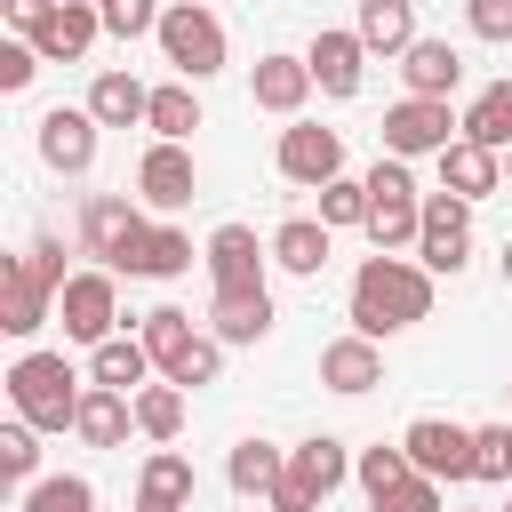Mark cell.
<instances>
[{"label": "cell", "instance_id": "obj_1", "mask_svg": "<svg viewBox=\"0 0 512 512\" xmlns=\"http://www.w3.org/2000/svg\"><path fill=\"white\" fill-rule=\"evenodd\" d=\"M416 320H432V272L408 264V256H392V248H376L352 272V328L384 344V336H400Z\"/></svg>", "mask_w": 512, "mask_h": 512}, {"label": "cell", "instance_id": "obj_2", "mask_svg": "<svg viewBox=\"0 0 512 512\" xmlns=\"http://www.w3.org/2000/svg\"><path fill=\"white\" fill-rule=\"evenodd\" d=\"M136 336L152 344V368H160L168 384H184V392L216 384V368H224V336H200L192 312H176V304H152Z\"/></svg>", "mask_w": 512, "mask_h": 512}, {"label": "cell", "instance_id": "obj_3", "mask_svg": "<svg viewBox=\"0 0 512 512\" xmlns=\"http://www.w3.org/2000/svg\"><path fill=\"white\" fill-rule=\"evenodd\" d=\"M80 376H72V360L64 352H24L16 368H8V400H16V416L24 424H40V432H72V416H80Z\"/></svg>", "mask_w": 512, "mask_h": 512}, {"label": "cell", "instance_id": "obj_4", "mask_svg": "<svg viewBox=\"0 0 512 512\" xmlns=\"http://www.w3.org/2000/svg\"><path fill=\"white\" fill-rule=\"evenodd\" d=\"M152 40H160V56L176 64V80H216L224 56H232V40H224V24H216L208 0H168Z\"/></svg>", "mask_w": 512, "mask_h": 512}, {"label": "cell", "instance_id": "obj_5", "mask_svg": "<svg viewBox=\"0 0 512 512\" xmlns=\"http://www.w3.org/2000/svg\"><path fill=\"white\" fill-rule=\"evenodd\" d=\"M416 224H424V192H416V176H408V160L400 152H376V168H368V240L376 248H416Z\"/></svg>", "mask_w": 512, "mask_h": 512}, {"label": "cell", "instance_id": "obj_6", "mask_svg": "<svg viewBox=\"0 0 512 512\" xmlns=\"http://www.w3.org/2000/svg\"><path fill=\"white\" fill-rule=\"evenodd\" d=\"M56 320H64V336L72 344H104V336H120V272L112 264H88V272H72L64 288H56Z\"/></svg>", "mask_w": 512, "mask_h": 512}, {"label": "cell", "instance_id": "obj_7", "mask_svg": "<svg viewBox=\"0 0 512 512\" xmlns=\"http://www.w3.org/2000/svg\"><path fill=\"white\" fill-rule=\"evenodd\" d=\"M464 256H472V200H456L448 184L440 192H424V224H416V264L440 280H456L464 272Z\"/></svg>", "mask_w": 512, "mask_h": 512}, {"label": "cell", "instance_id": "obj_8", "mask_svg": "<svg viewBox=\"0 0 512 512\" xmlns=\"http://www.w3.org/2000/svg\"><path fill=\"white\" fill-rule=\"evenodd\" d=\"M456 136H464V112H448V96H400L384 112V152H400V160L448 152Z\"/></svg>", "mask_w": 512, "mask_h": 512}, {"label": "cell", "instance_id": "obj_9", "mask_svg": "<svg viewBox=\"0 0 512 512\" xmlns=\"http://www.w3.org/2000/svg\"><path fill=\"white\" fill-rule=\"evenodd\" d=\"M192 192H200V160H192V144L152 136L144 160H136V200L160 208V216H176V208H192Z\"/></svg>", "mask_w": 512, "mask_h": 512}, {"label": "cell", "instance_id": "obj_10", "mask_svg": "<svg viewBox=\"0 0 512 512\" xmlns=\"http://www.w3.org/2000/svg\"><path fill=\"white\" fill-rule=\"evenodd\" d=\"M96 136H104V120L88 104H48L40 112V160L56 176H88L96 168Z\"/></svg>", "mask_w": 512, "mask_h": 512}, {"label": "cell", "instance_id": "obj_11", "mask_svg": "<svg viewBox=\"0 0 512 512\" xmlns=\"http://www.w3.org/2000/svg\"><path fill=\"white\" fill-rule=\"evenodd\" d=\"M400 448H408V464H416V472H432L440 488H448V480H472V424L416 416V424L400 432Z\"/></svg>", "mask_w": 512, "mask_h": 512}, {"label": "cell", "instance_id": "obj_12", "mask_svg": "<svg viewBox=\"0 0 512 512\" xmlns=\"http://www.w3.org/2000/svg\"><path fill=\"white\" fill-rule=\"evenodd\" d=\"M200 256H192V232H176V224H136L128 232V248L112 256V272H128V280H176V272H192Z\"/></svg>", "mask_w": 512, "mask_h": 512}, {"label": "cell", "instance_id": "obj_13", "mask_svg": "<svg viewBox=\"0 0 512 512\" xmlns=\"http://www.w3.org/2000/svg\"><path fill=\"white\" fill-rule=\"evenodd\" d=\"M96 32H104V8H96V0H56L24 40H32L48 64H80V56L96 48Z\"/></svg>", "mask_w": 512, "mask_h": 512}, {"label": "cell", "instance_id": "obj_14", "mask_svg": "<svg viewBox=\"0 0 512 512\" xmlns=\"http://www.w3.org/2000/svg\"><path fill=\"white\" fill-rule=\"evenodd\" d=\"M280 176L304 184V192H320L328 176H344V136L336 128H312V120L280 128Z\"/></svg>", "mask_w": 512, "mask_h": 512}, {"label": "cell", "instance_id": "obj_15", "mask_svg": "<svg viewBox=\"0 0 512 512\" xmlns=\"http://www.w3.org/2000/svg\"><path fill=\"white\" fill-rule=\"evenodd\" d=\"M208 280L216 288H264V264H272V240H256L248 224H216L208 248H200Z\"/></svg>", "mask_w": 512, "mask_h": 512}, {"label": "cell", "instance_id": "obj_16", "mask_svg": "<svg viewBox=\"0 0 512 512\" xmlns=\"http://www.w3.org/2000/svg\"><path fill=\"white\" fill-rule=\"evenodd\" d=\"M48 312H56V288L40 280V264H32V256H8V264H0V328H8V336H40Z\"/></svg>", "mask_w": 512, "mask_h": 512}, {"label": "cell", "instance_id": "obj_17", "mask_svg": "<svg viewBox=\"0 0 512 512\" xmlns=\"http://www.w3.org/2000/svg\"><path fill=\"white\" fill-rule=\"evenodd\" d=\"M320 384L344 392V400L376 392V384H384V344L360 336V328H352V336H328V344H320Z\"/></svg>", "mask_w": 512, "mask_h": 512}, {"label": "cell", "instance_id": "obj_18", "mask_svg": "<svg viewBox=\"0 0 512 512\" xmlns=\"http://www.w3.org/2000/svg\"><path fill=\"white\" fill-rule=\"evenodd\" d=\"M304 64H312V80H320V96H360V72H368V40L344 24H328V32H312V48H304Z\"/></svg>", "mask_w": 512, "mask_h": 512}, {"label": "cell", "instance_id": "obj_19", "mask_svg": "<svg viewBox=\"0 0 512 512\" xmlns=\"http://www.w3.org/2000/svg\"><path fill=\"white\" fill-rule=\"evenodd\" d=\"M144 224V208L128 200V192H88V208H80V256H96V264H112L120 248H128V232Z\"/></svg>", "mask_w": 512, "mask_h": 512}, {"label": "cell", "instance_id": "obj_20", "mask_svg": "<svg viewBox=\"0 0 512 512\" xmlns=\"http://www.w3.org/2000/svg\"><path fill=\"white\" fill-rule=\"evenodd\" d=\"M312 88H320V80H312V64H304V56H256V72H248L256 112H280V120H296Z\"/></svg>", "mask_w": 512, "mask_h": 512}, {"label": "cell", "instance_id": "obj_21", "mask_svg": "<svg viewBox=\"0 0 512 512\" xmlns=\"http://www.w3.org/2000/svg\"><path fill=\"white\" fill-rule=\"evenodd\" d=\"M272 288H216V304H208V336H224V344H264L272 336Z\"/></svg>", "mask_w": 512, "mask_h": 512}, {"label": "cell", "instance_id": "obj_22", "mask_svg": "<svg viewBox=\"0 0 512 512\" xmlns=\"http://www.w3.org/2000/svg\"><path fill=\"white\" fill-rule=\"evenodd\" d=\"M440 160V184L456 192V200H488V192H504V152H488V144H472V136H456L448 152H432Z\"/></svg>", "mask_w": 512, "mask_h": 512}, {"label": "cell", "instance_id": "obj_23", "mask_svg": "<svg viewBox=\"0 0 512 512\" xmlns=\"http://www.w3.org/2000/svg\"><path fill=\"white\" fill-rule=\"evenodd\" d=\"M288 480H296V488H312V496L328 504V496L352 480V448H344L336 432H312V440H296V448H288Z\"/></svg>", "mask_w": 512, "mask_h": 512}, {"label": "cell", "instance_id": "obj_24", "mask_svg": "<svg viewBox=\"0 0 512 512\" xmlns=\"http://www.w3.org/2000/svg\"><path fill=\"white\" fill-rule=\"evenodd\" d=\"M400 80H408V96H456L464 88V56L448 48V40H408L400 48Z\"/></svg>", "mask_w": 512, "mask_h": 512}, {"label": "cell", "instance_id": "obj_25", "mask_svg": "<svg viewBox=\"0 0 512 512\" xmlns=\"http://www.w3.org/2000/svg\"><path fill=\"white\" fill-rule=\"evenodd\" d=\"M72 432H80L88 448H120V440L136 432V392L88 384V392H80V416H72Z\"/></svg>", "mask_w": 512, "mask_h": 512}, {"label": "cell", "instance_id": "obj_26", "mask_svg": "<svg viewBox=\"0 0 512 512\" xmlns=\"http://www.w3.org/2000/svg\"><path fill=\"white\" fill-rule=\"evenodd\" d=\"M192 488H200V472L176 448H152L136 472V504H152V512H192Z\"/></svg>", "mask_w": 512, "mask_h": 512}, {"label": "cell", "instance_id": "obj_27", "mask_svg": "<svg viewBox=\"0 0 512 512\" xmlns=\"http://www.w3.org/2000/svg\"><path fill=\"white\" fill-rule=\"evenodd\" d=\"M160 368H152V344L144 336H104L96 352H88V384H112V392H136V384H152Z\"/></svg>", "mask_w": 512, "mask_h": 512}, {"label": "cell", "instance_id": "obj_28", "mask_svg": "<svg viewBox=\"0 0 512 512\" xmlns=\"http://www.w3.org/2000/svg\"><path fill=\"white\" fill-rule=\"evenodd\" d=\"M224 480H232V496H248V504H264L280 480H288V448H272V440H240L232 448V464H224Z\"/></svg>", "mask_w": 512, "mask_h": 512}, {"label": "cell", "instance_id": "obj_29", "mask_svg": "<svg viewBox=\"0 0 512 512\" xmlns=\"http://www.w3.org/2000/svg\"><path fill=\"white\" fill-rule=\"evenodd\" d=\"M88 112H96L104 128H144L152 88H144L136 72H96V80H88Z\"/></svg>", "mask_w": 512, "mask_h": 512}, {"label": "cell", "instance_id": "obj_30", "mask_svg": "<svg viewBox=\"0 0 512 512\" xmlns=\"http://www.w3.org/2000/svg\"><path fill=\"white\" fill-rule=\"evenodd\" d=\"M328 240H336V232H328L320 216H288V224L272 232V264H280V272H296V280H320Z\"/></svg>", "mask_w": 512, "mask_h": 512}, {"label": "cell", "instance_id": "obj_31", "mask_svg": "<svg viewBox=\"0 0 512 512\" xmlns=\"http://www.w3.org/2000/svg\"><path fill=\"white\" fill-rule=\"evenodd\" d=\"M352 32L368 40V56H400L416 40V0H360V24Z\"/></svg>", "mask_w": 512, "mask_h": 512}, {"label": "cell", "instance_id": "obj_32", "mask_svg": "<svg viewBox=\"0 0 512 512\" xmlns=\"http://www.w3.org/2000/svg\"><path fill=\"white\" fill-rule=\"evenodd\" d=\"M136 432H144L152 448H168V440L184 432V384H168V376L136 384Z\"/></svg>", "mask_w": 512, "mask_h": 512}, {"label": "cell", "instance_id": "obj_33", "mask_svg": "<svg viewBox=\"0 0 512 512\" xmlns=\"http://www.w3.org/2000/svg\"><path fill=\"white\" fill-rule=\"evenodd\" d=\"M464 136L488 144V152H512V80H488V88L464 104Z\"/></svg>", "mask_w": 512, "mask_h": 512}, {"label": "cell", "instance_id": "obj_34", "mask_svg": "<svg viewBox=\"0 0 512 512\" xmlns=\"http://www.w3.org/2000/svg\"><path fill=\"white\" fill-rule=\"evenodd\" d=\"M144 128H152V136H168V144H192V128H200V96H192V80H168V88H152V112H144Z\"/></svg>", "mask_w": 512, "mask_h": 512}, {"label": "cell", "instance_id": "obj_35", "mask_svg": "<svg viewBox=\"0 0 512 512\" xmlns=\"http://www.w3.org/2000/svg\"><path fill=\"white\" fill-rule=\"evenodd\" d=\"M16 512H96V480H80V472H48V480L24 488Z\"/></svg>", "mask_w": 512, "mask_h": 512}, {"label": "cell", "instance_id": "obj_36", "mask_svg": "<svg viewBox=\"0 0 512 512\" xmlns=\"http://www.w3.org/2000/svg\"><path fill=\"white\" fill-rule=\"evenodd\" d=\"M320 224H328V232L368 224V176H328V184H320Z\"/></svg>", "mask_w": 512, "mask_h": 512}, {"label": "cell", "instance_id": "obj_37", "mask_svg": "<svg viewBox=\"0 0 512 512\" xmlns=\"http://www.w3.org/2000/svg\"><path fill=\"white\" fill-rule=\"evenodd\" d=\"M0 472H8L16 488H32V480H40V424H24V416H16V424H0Z\"/></svg>", "mask_w": 512, "mask_h": 512}, {"label": "cell", "instance_id": "obj_38", "mask_svg": "<svg viewBox=\"0 0 512 512\" xmlns=\"http://www.w3.org/2000/svg\"><path fill=\"white\" fill-rule=\"evenodd\" d=\"M408 472H416V464H408V448H384V440H376V448H360V456H352V480H360V488H368V504H376V496H384V488H392V480H408Z\"/></svg>", "mask_w": 512, "mask_h": 512}, {"label": "cell", "instance_id": "obj_39", "mask_svg": "<svg viewBox=\"0 0 512 512\" xmlns=\"http://www.w3.org/2000/svg\"><path fill=\"white\" fill-rule=\"evenodd\" d=\"M472 480H512V424L472 432Z\"/></svg>", "mask_w": 512, "mask_h": 512}, {"label": "cell", "instance_id": "obj_40", "mask_svg": "<svg viewBox=\"0 0 512 512\" xmlns=\"http://www.w3.org/2000/svg\"><path fill=\"white\" fill-rule=\"evenodd\" d=\"M376 512H440V480L432 472H408V480H392L376 496Z\"/></svg>", "mask_w": 512, "mask_h": 512}, {"label": "cell", "instance_id": "obj_41", "mask_svg": "<svg viewBox=\"0 0 512 512\" xmlns=\"http://www.w3.org/2000/svg\"><path fill=\"white\" fill-rule=\"evenodd\" d=\"M96 8H104V32H120V40L160 32V8H152V0H96Z\"/></svg>", "mask_w": 512, "mask_h": 512}, {"label": "cell", "instance_id": "obj_42", "mask_svg": "<svg viewBox=\"0 0 512 512\" xmlns=\"http://www.w3.org/2000/svg\"><path fill=\"white\" fill-rule=\"evenodd\" d=\"M40 64H48V56H40L24 32H16V40H0V88H8V96H16V88H32V72H40Z\"/></svg>", "mask_w": 512, "mask_h": 512}, {"label": "cell", "instance_id": "obj_43", "mask_svg": "<svg viewBox=\"0 0 512 512\" xmlns=\"http://www.w3.org/2000/svg\"><path fill=\"white\" fill-rule=\"evenodd\" d=\"M464 24L504 48V40H512V0H464Z\"/></svg>", "mask_w": 512, "mask_h": 512}, {"label": "cell", "instance_id": "obj_44", "mask_svg": "<svg viewBox=\"0 0 512 512\" xmlns=\"http://www.w3.org/2000/svg\"><path fill=\"white\" fill-rule=\"evenodd\" d=\"M24 256L40 264V280H48V288H64V280H72V272H64V240H56V232H40V240H32Z\"/></svg>", "mask_w": 512, "mask_h": 512}, {"label": "cell", "instance_id": "obj_45", "mask_svg": "<svg viewBox=\"0 0 512 512\" xmlns=\"http://www.w3.org/2000/svg\"><path fill=\"white\" fill-rule=\"evenodd\" d=\"M264 512H320V496H312V488H296V480H280V488L264 496Z\"/></svg>", "mask_w": 512, "mask_h": 512}, {"label": "cell", "instance_id": "obj_46", "mask_svg": "<svg viewBox=\"0 0 512 512\" xmlns=\"http://www.w3.org/2000/svg\"><path fill=\"white\" fill-rule=\"evenodd\" d=\"M48 8H56V0H0V16H8V24H16V32H32V24H40V16H48Z\"/></svg>", "mask_w": 512, "mask_h": 512}, {"label": "cell", "instance_id": "obj_47", "mask_svg": "<svg viewBox=\"0 0 512 512\" xmlns=\"http://www.w3.org/2000/svg\"><path fill=\"white\" fill-rule=\"evenodd\" d=\"M496 272H504V288H512V240H504V256H496Z\"/></svg>", "mask_w": 512, "mask_h": 512}, {"label": "cell", "instance_id": "obj_48", "mask_svg": "<svg viewBox=\"0 0 512 512\" xmlns=\"http://www.w3.org/2000/svg\"><path fill=\"white\" fill-rule=\"evenodd\" d=\"M504 184H512V152H504Z\"/></svg>", "mask_w": 512, "mask_h": 512}, {"label": "cell", "instance_id": "obj_49", "mask_svg": "<svg viewBox=\"0 0 512 512\" xmlns=\"http://www.w3.org/2000/svg\"><path fill=\"white\" fill-rule=\"evenodd\" d=\"M136 512H152V504H136Z\"/></svg>", "mask_w": 512, "mask_h": 512}, {"label": "cell", "instance_id": "obj_50", "mask_svg": "<svg viewBox=\"0 0 512 512\" xmlns=\"http://www.w3.org/2000/svg\"><path fill=\"white\" fill-rule=\"evenodd\" d=\"M504 512H512V504H504Z\"/></svg>", "mask_w": 512, "mask_h": 512}]
</instances>
